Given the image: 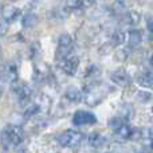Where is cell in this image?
<instances>
[{
	"mask_svg": "<svg viewBox=\"0 0 153 153\" xmlns=\"http://www.w3.org/2000/svg\"><path fill=\"white\" fill-rule=\"evenodd\" d=\"M78 66H79V58L75 55H70L69 58L63 59L61 63L62 71L67 75H74L76 70H78Z\"/></svg>",
	"mask_w": 153,
	"mask_h": 153,
	"instance_id": "8992f818",
	"label": "cell"
},
{
	"mask_svg": "<svg viewBox=\"0 0 153 153\" xmlns=\"http://www.w3.org/2000/svg\"><path fill=\"white\" fill-rule=\"evenodd\" d=\"M38 16L35 15V13L30 12L27 13V15H24L23 20H22V23H23V26L26 27V28H32V27H35L38 24Z\"/></svg>",
	"mask_w": 153,
	"mask_h": 153,
	"instance_id": "2e32d148",
	"label": "cell"
},
{
	"mask_svg": "<svg viewBox=\"0 0 153 153\" xmlns=\"http://www.w3.org/2000/svg\"><path fill=\"white\" fill-rule=\"evenodd\" d=\"M13 93H15L16 98H18L20 102H27V101L31 98V89L27 86L26 83H16L13 86Z\"/></svg>",
	"mask_w": 153,
	"mask_h": 153,
	"instance_id": "52a82bcc",
	"label": "cell"
},
{
	"mask_svg": "<svg viewBox=\"0 0 153 153\" xmlns=\"http://www.w3.org/2000/svg\"><path fill=\"white\" fill-rule=\"evenodd\" d=\"M125 124V118L121 116H117V117H113V118H110V121H109V126L111 128V129H118L121 125Z\"/></svg>",
	"mask_w": 153,
	"mask_h": 153,
	"instance_id": "d6986e66",
	"label": "cell"
},
{
	"mask_svg": "<svg viewBox=\"0 0 153 153\" xmlns=\"http://www.w3.org/2000/svg\"><path fill=\"white\" fill-rule=\"evenodd\" d=\"M10 1H16V0H10Z\"/></svg>",
	"mask_w": 153,
	"mask_h": 153,
	"instance_id": "4dcf8cb0",
	"label": "cell"
},
{
	"mask_svg": "<svg viewBox=\"0 0 153 153\" xmlns=\"http://www.w3.org/2000/svg\"><path fill=\"white\" fill-rule=\"evenodd\" d=\"M116 58L118 59V61H125V59L128 58V51L124 50V48H122V50H118L116 53Z\"/></svg>",
	"mask_w": 153,
	"mask_h": 153,
	"instance_id": "603a6c76",
	"label": "cell"
},
{
	"mask_svg": "<svg viewBox=\"0 0 153 153\" xmlns=\"http://www.w3.org/2000/svg\"><path fill=\"white\" fill-rule=\"evenodd\" d=\"M66 4L69 5V7H71V8H78V7H81V1H79V0H67Z\"/></svg>",
	"mask_w": 153,
	"mask_h": 153,
	"instance_id": "cb8c5ba5",
	"label": "cell"
},
{
	"mask_svg": "<svg viewBox=\"0 0 153 153\" xmlns=\"http://www.w3.org/2000/svg\"><path fill=\"white\" fill-rule=\"evenodd\" d=\"M82 133L76 132V130H73V129H69V130H65L61 136L58 137V143L61 144L62 146L65 148H75L78 146L79 144L82 143Z\"/></svg>",
	"mask_w": 153,
	"mask_h": 153,
	"instance_id": "7a4b0ae2",
	"label": "cell"
},
{
	"mask_svg": "<svg viewBox=\"0 0 153 153\" xmlns=\"http://www.w3.org/2000/svg\"><path fill=\"white\" fill-rule=\"evenodd\" d=\"M148 75H149V76H151V79H152V81H153V70H151V71H149V73H148Z\"/></svg>",
	"mask_w": 153,
	"mask_h": 153,
	"instance_id": "f1b7e54d",
	"label": "cell"
},
{
	"mask_svg": "<svg viewBox=\"0 0 153 153\" xmlns=\"http://www.w3.org/2000/svg\"><path fill=\"white\" fill-rule=\"evenodd\" d=\"M132 134H133V129H132V126H130V125H128V124L121 125L118 129L114 130L116 140H118V141L130 140V138H132Z\"/></svg>",
	"mask_w": 153,
	"mask_h": 153,
	"instance_id": "30bf717a",
	"label": "cell"
},
{
	"mask_svg": "<svg viewBox=\"0 0 153 153\" xmlns=\"http://www.w3.org/2000/svg\"><path fill=\"white\" fill-rule=\"evenodd\" d=\"M79 1H81L82 7H91L95 3V0H79Z\"/></svg>",
	"mask_w": 153,
	"mask_h": 153,
	"instance_id": "484cf974",
	"label": "cell"
},
{
	"mask_svg": "<svg viewBox=\"0 0 153 153\" xmlns=\"http://www.w3.org/2000/svg\"><path fill=\"white\" fill-rule=\"evenodd\" d=\"M106 143H108V138L98 132H94L89 136V144L93 148H101V146H103Z\"/></svg>",
	"mask_w": 153,
	"mask_h": 153,
	"instance_id": "7c38bea8",
	"label": "cell"
},
{
	"mask_svg": "<svg viewBox=\"0 0 153 153\" xmlns=\"http://www.w3.org/2000/svg\"><path fill=\"white\" fill-rule=\"evenodd\" d=\"M1 76L5 82H10V83H15L18 81V69L13 63H8L7 66L3 69Z\"/></svg>",
	"mask_w": 153,
	"mask_h": 153,
	"instance_id": "9c48e42d",
	"label": "cell"
},
{
	"mask_svg": "<svg viewBox=\"0 0 153 153\" xmlns=\"http://www.w3.org/2000/svg\"><path fill=\"white\" fill-rule=\"evenodd\" d=\"M125 40V32L121 31V30H117V31L113 32V35H111V39H110V45L111 46H120L122 45Z\"/></svg>",
	"mask_w": 153,
	"mask_h": 153,
	"instance_id": "ac0fdd59",
	"label": "cell"
},
{
	"mask_svg": "<svg viewBox=\"0 0 153 153\" xmlns=\"http://www.w3.org/2000/svg\"><path fill=\"white\" fill-rule=\"evenodd\" d=\"M22 13L20 8L15 7V5H5V7L1 8V15H3V19L7 20L8 23H12L15 22L16 19L19 18V15Z\"/></svg>",
	"mask_w": 153,
	"mask_h": 153,
	"instance_id": "ba28073f",
	"label": "cell"
},
{
	"mask_svg": "<svg viewBox=\"0 0 153 153\" xmlns=\"http://www.w3.org/2000/svg\"><path fill=\"white\" fill-rule=\"evenodd\" d=\"M110 78H111V81H113L114 83H117L118 86H126L130 82L129 75H128V73L125 71L124 69H118L114 73H111Z\"/></svg>",
	"mask_w": 153,
	"mask_h": 153,
	"instance_id": "8fae6325",
	"label": "cell"
},
{
	"mask_svg": "<svg viewBox=\"0 0 153 153\" xmlns=\"http://www.w3.org/2000/svg\"><path fill=\"white\" fill-rule=\"evenodd\" d=\"M7 28H8V22L7 20H0V34H4L5 31H7Z\"/></svg>",
	"mask_w": 153,
	"mask_h": 153,
	"instance_id": "d4e9b609",
	"label": "cell"
},
{
	"mask_svg": "<svg viewBox=\"0 0 153 153\" xmlns=\"http://www.w3.org/2000/svg\"><path fill=\"white\" fill-rule=\"evenodd\" d=\"M137 98L141 101V102H148V101L152 98V94L151 93H146V91H140L137 95Z\"/></svg>",
	"mask_w": 153,
	"mask_h": 153,
	"instance_id": "7402d4cb",
	"label": "cell"
},
{
	"mask_svg": "<svg viewBox=\"0 0 153 153\" xmlns=\"http://www.w3.org/2000/svg\"><path fill=\"white\" fill-rule=\"evenodd\" d=\"M111 10H113V12L116 13V15H122L124 16L125 13H126V1L125 0H116V1L113 3V5H111Z\"/></svg>",
	"mask_w": 153,
	"mask_h": 153,
	"instance_id": "9a60e30c",
	"label": "cell"
},
{
	"mask_svg": "<svg viewBox=\"0 0 153 153\" xmlns=\"http://www.w3.org/2000/svg\"><path fill=\"white\" fill-rule=\"evenodd\" d=\"M148 30L153 34V16L148 19Z\"/></svg>",
	"mask_w": 153,
	"mask_h": 153,
	"instance_id": "4316f807",
	"label": "cell"
},
{
	"mask_svg": "<svg viewBox=\"0 0 153 153\" xmlns=\"http://www.w3.org/2000/svg\"><path fill=\"white\" fill-rule=\"evenodd\" d=\"M124 22L126 24H130V26H136L140 22V13L136 12V11H129L124 15Z\"/></svg>",
	"mask_w": 153,
	"mask_h": 153,
	"instance_id": "e0dca14e",
	"label": "cell"
},
{
	"mask_svg": "<svg viewBox=\"0 0 153 153\" xmlns=\"http://www.w3.org/2000/svg\"><path fill=\"white\" fill-rule=\"evenodd\" d=\"M0 56H1V47H0Z\"/></svg>",
	"mask_w": 153,
	"mask_h": 153,
	"instance_id": "f546056e",
	"label": "cell"
},
{
	"mask_svg": "<svg viewBox=\"0 0 153 153\" xmlns=\"http://www.w3.org/2000/svg\"><path fill=\"white\" fill-rule=\"evenodd\" d=\"M73 50H74V40L69 34H63L59 36L58 40V50H56V55L61 61L69 58L71 55Z\"/></svg>",
	"mask_w": 153,
	"mask_h": 153,
	"instance_id": "3957f363",
	"label": "cell"
},
{
	"mask_svg": "<svg viewBox=\"0 0 153 153\" xmlns=\"http://www.w3.org/2000/svg\"><path fill=\"white\" fill-rule=\"evenodd\" d=\"M152 110H153V108H152Z\"/></svg>",
	"mask_w": 153,
	"mask_h": 153,
	"instance_id": "1f68e13d",
	"label": "cell"
},
{
	"mask_svg": "<svg viewBox=\"0 0 153 153\" xmlns=\"http://www.w3.org/2000/svg\"><path fill=\"white\" fill-rule=\"evenodd\" d=\"M137 82L144 87H153V81L151 79V76L148 74H144V75H140L137 78Z\"/></svg>",
	"mask_w": 153,
	"mask_h": 153,
	"instance_id": "ffe728a7",
	"label": "cell"
},
{
	"mask_svg": "<svg viewBox=\"0 0 153 153\" xmlns=\"http://www.w3.org/2000/svg\"><path fill=\"white\" fill-rule=\"evenodd\" d=\"M97 122V117L93 113L86 110H78L73 116V124L75 126H85V125H93Z\"/></svg>",
	"mask_w": 153,
	"mask_h": 153,
	"instance_id": "5b68a950",
	"label": "cell"
},
{
	"mask_svg": "<svg viewBox=\"0 0 153 153\" xmlns=\"http://www.w3.org/2000/svg\"><path fill=\"white\" fill-rule=\"evenodd\" d=\"M106 97V90L103 86H93L89 91L86 93V97H85V101L89 106H95Z\"/></svg>",
	"mask_w": 153,
	"mask_h": 153,
	"instance_id": "277c9868",
	"label": "cell"
},
{
	"mask_svg": "<svg viewBox=\"0 0 153 153\" xmlns=\"http://www.w3.org/2000/svg\"><path fill=\"white\" fill-rule=\"evenodd\" d=\"M23 140H24V134L20 126L8 125L1 133V143L5 146V149L15 148V146L20 145L23 143Z\"/></svg>",
	"mask_w": 153,
	"mask_h": 153,
	"instance_id": "6da1fadb",
	"label": "cell"
},
{
	"mask_svg": "<svg viewBox=\"0 0 153 153\" xmlns=\"http://www.w3.org/2000/svg\"><path fill=\"white\" fill-rule=\"evenodd\" d=\"M128 42H129L130 47H138L143 42V34L138 30H132L129 32V36H128Z\"/></svg>",
	"mask_w": 153,
	"mask_h": 153,
	"instance_id": "4fadbf2b",
	"label": "cell"
},
{
	"mask_svg": "<svg viewBox=\"0 0 153 153\" xmlns=\"http://www.w3.org/2000/svg\"><path fill=\"white\" fill-rule=\"evenodd\" d=\"M38 111H39V106H38V105H35V103H32V105H28L26 113H24V117H26V118H30V117L35 116Z\"/></svg>",
	"mask_w": 153,
	"mask_h": 153,
	"instance_id": "44dd1931",
	"label": "cell"
},
{
	"mask_svg": "<svg viewBox=\"0 0 153 153\" xmlns=\"http://www.w3.org/2000/svg\"><path fill=\"white\" fill-rule=\"evenodd\" d=\"M149 63H151L152 66H153V53L151 54V56H149Z\"/></svg>",
	"mask_w": 153,
	"mask_h": 153,
	"instance_id": "83f0119b",
	"label": "cell"
},
{
	"mask_svg": "<svg viewBox=\"0 0 153 153\" xmlns=\"http://www.w3.org/2000/svg\"><path fill=\"white\" fill-rule=\"evenodd\" d=\"M65 97H66L69 101H71V102H79L82 98V93H81V90L76 89L75 86H71L66 90Z\"/></svg>",
	"mask_w": 153,
	"mask_h": 153,
	"instance_id": "5bb4252c",
	"label": "cell"
}]
</instances>
